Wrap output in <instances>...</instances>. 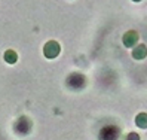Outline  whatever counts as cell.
<instances>
[{
	"mask_svg": "<svg viewBox=\"0 0 147 140\" xmlns=\"http://www.w3.org/2000/svg\"><path fill=\"white\" fill-rule=\"evenodd\" d=\"M59 43L55 42V40H49L45 48H43V54H45L46 58H55L58 54H59Z\"/></svg>",
	"mask_w": 147,
	"mask_h": 140,
	"instance_id": "6da1fadb",
	"label": "cell"
},
{
	"mask_svg": "<svg viewBox=\"0 0 147 140\" xmlns=\"http://www.w3.org/2000/svg\"><path fill=\"white\" fill-rule=\"evenodd\" d=\"M138 40H140V36H138L137 31H128V33H125V36H123V45L126 48H131V46L137 45Z\"/></svg>",
	"mask_w": 147,
	"mask_h": 140,
	"instance_id": "7a4b0ae2",
	"label": "cell"
},
{
	"mask_svg": "<svg viewBox=\"0 0 147 140\" xmlns=\"http://www.w3.org/2000/svg\"><path fill=\"white\" fill-rule=\"evenodd\" d=\"M101 140H116L117 139V130L115 127H106L104 130H101Z\"/></svg>",
	"mask_w": 147,
	"mask_h": 140,
	"instance_id": "3957f363",
	"label": "cell"
},
{
	"mask_svg": "<svg viewBox=\"0 0 147 140\" xmlns=\"http://www.w3.org/2000/svg\"><path fill=\"white\" fill-rule=\"evenodd\" d=\"M132 57H134L135 60H143V58H146V57H147V46H146V45H138V46H135L134 51H132Z\"/></svg>",
	"mask_w": 147,
	"mask_h": 140,
	"instance_id": "277c9868",
	"label": "cell"
},
{
	"mask_svg": "<svg viewBox=\"0 0 147 140\" xmlns=\"http://www.w3.org/2000/svg\"><path fill=\"white\" fill-rule=\"evenodd\" d=\"M30 128H31V124H30V121L27 118H21L18 121V124H16V131H20V133H22V134L28 133Z\"/></svg>",
	"mask_w": 147,
	"mask_h": 140,
	"instance_id": "5b68a950",
	"label": "cell"
},
{
	"mask_svg": "<svg viewBox=\"0 0 147 140\" xmlns=\"http://www.w3.org/2000/svg\"><path fill=\"white\" fill-rule=\"evenodd\" d=\"M16 60H18V55H16V52H15V51L7 49V51L5 52V61H6V63L13 64V63H16Z\"/></svg>",
	"mask_w": 147,
	"mask_h": 140,
	"instance_id": "8992f818",
	"label": "cell"
},
{
	"mask_svg": "<svg viewBox=\"0 0 147 140\" xmlns=\"http://www.w3.org/2000/svg\"><path fill=\"white\" fill-rule=\"evenodd\" d=\"M135 122H137V125H138V127L147 128V113H140V115H137Z\"/></svg>",
	"mask_w": 147,
	"mask_h": 140,
	"instance_id": "52a82bcc",
	"label": "cell"
},
{
	"mask_svg": "<svg viewBox=\"0 0 147 140\" xmlns=\"http://www.w3.org/2000/svg\"><path fill=\"white\" fill-rule=\"evenodd\" d=\"M126 140H140V136H138L137 133H129L126 136Z\"/></svg>",
	"mask_w": 147,
	"mask_h": 140,
	"instance_id": "ba28073f",
	"label": "cell"
},
{
	"mask_svg": "<svg viewBox=\"0 0 147 140\" xmlns=\"http://www.w3.org/2000/svg\"><path fill=\"white\" fill-rule=\"evenodd\" d=\"M134 2H140V0H134Z\"/></svg>",
	"mask_w": 147,
	"mask_h": 140,
	"instance_id": "9c48e42d",
	"label": "cell"
}]
</instances>
